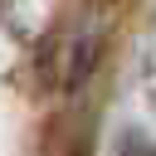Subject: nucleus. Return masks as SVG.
Here are the masks:
<instances>
[{
    "instance_id": "obj_1",
    "label": "nucleus",
    "mask_w": 156,
    "mask_h": 156,
    "mask_svg": "<svg viewBox=\"0 0 156 156\" xmlns=\"http://www.w3.org/2000/svg\"><path fill=\"white\" fill-rule=\"evenodd\" d=\"M117 156H156V141H141V136H127Z\"/></svg>"
}]
</instances>
